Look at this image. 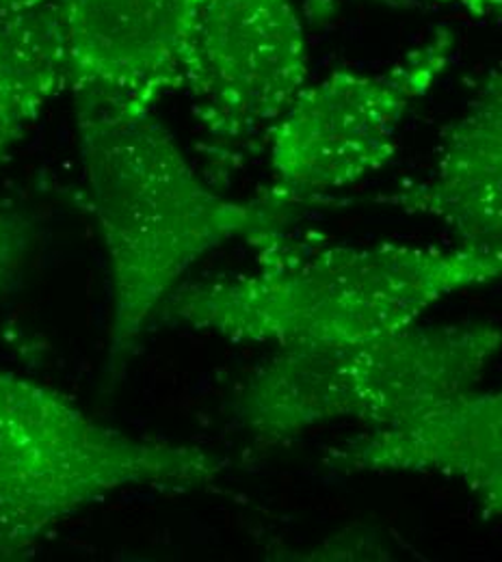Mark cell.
I'll list each match as a JSON object with an SVG mask.
<instances>
[{
  "label": "cell",
  "mask_w": 502,
  "mask_h": 562,
  "mask_svg": "<svg viewBox=\"0 0 502 562\" xmlns=\"http://www.w3.org/2000/svg\"><path fill=\"white\" fill-rule=\"evenodd\" d=\"M254 247L256 271L180 285L167 316L238 345H347L412 327L439 301L502 280V251L464 243L319 247L280 229Z\"/></svg>",
  "instance_id": "1"
},
{
  "label": "cell",
  "mask_w": 502,
  "mask_h": 562,
  "mask_svg": "<svg viewBox=\"0 0 502 562\" xmlns=\"http://www.w3.org/2000/svg\"><path fill=\"white\" fill-rule=\"evenodd\" d=\"M85 182L104 240L113 374L191 267L216 247L287 229L292 214L263 193L230 200L196 171L156 111L74 106Z\"/></svg>",
  "instance_id": "2"
},
{
  "label": "cell",
  "mask_w": 502,
  "mask_h": 562,
  "mask_svg": "<svg viewBox=\"0 0 502 562\" xmlns=\"http://www.w3.org/2000/svg\"><path fill=\"white\" fill-rule=\"evenodd\" d=\"M223 472L225 461L200 446L131 435L0 368V561L22 559L113 493L196 492Z\"/></svg>",
  "instance_id": "3"
},
{
  "label": "cell",
  "mask_w": 502,
  "mask_h": 562,
  "mask_svg": "<svg viewBox=\"0 0 502 562\" xmlns=\"http://www.w3.org/2000/svg\"><path fill=\"white\" fill-rule=\"evenodd\" d=\"M501 351L502 331L488 323H416L359 342L278 349L243 385L236 416L260 441L336 422L388 426L477 387Z\"/></svg>",
  "instance_id": "4"
},
{
  "label": "cell",
  "mask_w": 502,
  "mask_h": 562,
  "mask_svg": "<svg viewBox=\"0 0 502 562\" xmlns=\"http://www.w3.org/2000/svg\"><path fill=\"white\" fill-rule=\"evenodd\" d=\"M457 35L435 29L379 70H336L308 82L269 135L274 200L297 211L383 169L410 111L446 74Z\"/></svg>",
  "instance_id": "5"
},
{
  "label": "cell",
  "mask_w": 502,
  "mask_h": 562,
  "mask_svg": "<svg viewBox=\"0 0 502 562\" xmlns=\"http://www.w3.org/2000/svg\"><path fill=\"white\" fill-rule=\"evenodd\" d=\"M310 46L292 0H207L185 87L219 158L269 140L308 87Z\"/></svg>",
  "instance_id": "6"
},
{
  "label": "cell",
  "mask_w": 502,
  "mask_h": 562,
  "mask_svg": "<svg viewBox=\"0 0 502 562\" xmlns=\"http://www.w3.org/2000/svg\"><path fill=\"white\" fill-rule=\"evenodd\" d=\"M74 106L156 111L182 91L207 0H59Z\"/></svg>",
  "instance_id": "7"
},
{
  "label": "cell",
  "mask_w": 502,
  "mask_h": 562,
  "mask_svg": "<svg viewBox=\"0 0 502 562\" xmlns=\"http://www.w3.org/2000/svg\"><path fill=\"white\" fill-rule=\"evenodd\" d=\"M327 465L341 474H433L464 485L486 515H502V385L455 394L336 446Z\"/></svg>",
  "instance_id": "8"
},
{
  "label": "cell",
  "mask_w": 502,
  "mask_h": 562,
  "mask_svg": "<svg viewBox=\"0 0 502 562\" xmlns=\"http://www.w3.org/2000/svg\"><path fill=\"white\" fill-rule=\"evenodd\" d=\"M459 243L502 251V70L488 71L442 135L430 176L381 198Z\"/></svg>",
  "instance_id": "9"
},
{
  "label": "cell",
  "mask_w": 502,
  "mask_h": 562,
  "mask_svg": "<svg viewBox=\"0 0 502 562\" xmlns=\"http://www.w3.org/2000/svg\"><path fill=\"white\" fill-rule=\"evenodd\" d=\"M70 57L59 0L26 11L0 29V165L68 87Z\"/></svg>",
  "instance_id": "10"
},
{
  "label": "cell",
  "mask_w": 502,
  "mask_h": 562,
  "mask_svg": "<svg viewBox=\"0 0 502 562\" xmlns=\"http://www.w3.org/2000/svg\"><path fill=\"white\" fill-rule=\"evenodd\" d=\"M31 243V221L11 202L0 198V301L13 292L20 280Z\"/></svg>",
  "instance_id": "11"
},
{
  "label": "cell",
  "mask_w": 502,
  "mask_h": 562,
  "mask_svg": "<svg viewBox=\"0 0 502 562\" xmlns=\"http://www.w3.org/2000/svg\"><path fill=\"white\" fill-rule=\"evenodd\" d=\"M439 2L453 4L457 9H464L466 13L492 20L502 26V0H439Z\"/></svg>",
  "instance_id": "12"
},
{
  "label": "cell",
  "mask_w": 502,
  "mask_h": 562,
  "mask_svg": "<svg viewBox=\"0 0 502 562\" xmlns=\"http://www.w3.org/2000/svg\"><path fill=\"white\" fill-rule=\"evenodd\" d=\"M44 2L46 0H0V29Z\"/></svg>",
  "instance_id": "13"
}]
</instances>
